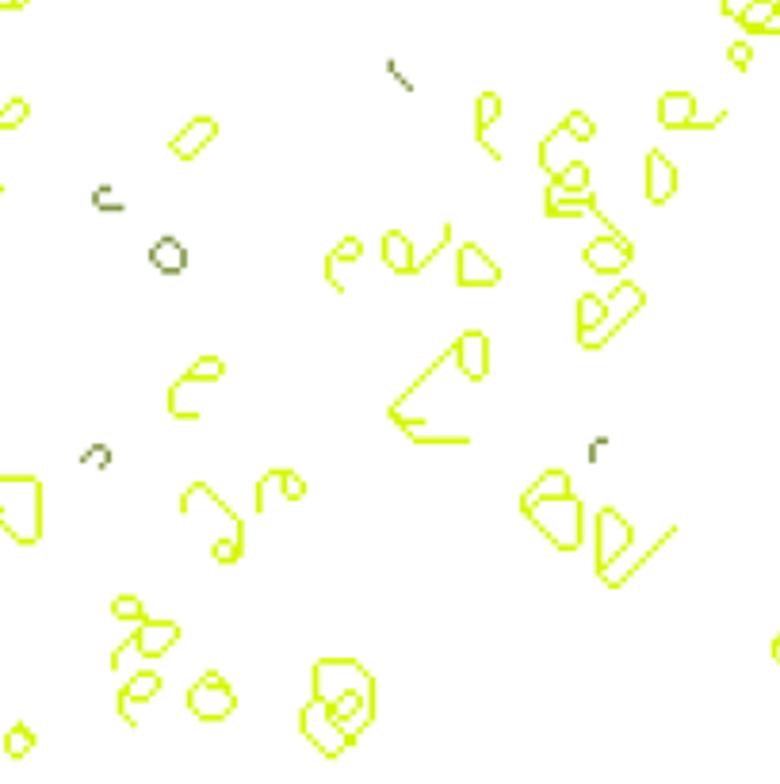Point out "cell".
<instances>
[{"mask_svg":"<svg viewBox=\"0 0 780 784\" xmlns=\"http://www.w3.org/2000/svg\"><path fill=\"white\" fill-rule=\"evenodd\" d=\"M0 528L23 547L43 540V482L35 475H0Z\"/></svg>","mask_w":780,"mask_h":784,"instance_id":"cell-1","label":"cell"},{"mask_svg":"<svg viewBox=\"0 0 780 784\" xmlns=\"http://www.w3.org/2000/svg\"><path fill=\"white\" fill-rule=\"evenodd\" d=\"M524 517L540 528L543 536L559 551H578L582 547V501L574 494H559V498H540L524 509Z\"/></svg>","mask_w":780,"mask_h":784,"instance_id":"cell-2","label":"cell"},{"mask_svg":"<svg viewBox=\"0 0 780 784\" xmlns=\"http://www.w3.org/2000/svg\"><path fill=\"white\" fill-rule=\"evenodd\" d=\"M643 303H647V295H643V287L639 284H620L612 295L605 299V318L597 322L593 329H585V333H578V341H582V349L597 352L605 349L608 341H612V333L628 322L631 314H639L643 310Z\"/></svg>","mask_w":780,"mask_h":784,"instance_id":"cell-3","label":"cell"},{"mask_svg":"<svg viewBox=\"0 0 780 784\" xmlns=\"http://www.w3.org/2000/svg\"><path fill=\"white\" fill-rule=\"evenodd\" d=\"M348 689L364 693L375 704V677L360 662H352V658H325V662L314 666V697L333 700L337 693H348Z\"/></svg>","mask_w":780,"mask_h":784,"instance_id":"cell-4","label":"cell"},{"mask_svg":"<svg viewBox=\"0 0 780 784\" xmlns=\"http://www.w3.org/2000/svg\"><path fill=\"white\" fill-rule=\"evenodd\" d=\"M234 708H238V697H234L230 681L218 674V670H207L192 685V693H188V712L195 719H203V723H218V719L230 716Z\"/></svg>","mask_w":780,"mask_h":784,"instance_id":"cell-5","label":"cell"},{"mask_svg":"<svg viewBox=\"0 0 780 784\" xmlns=\"http://www.w3.org/2000/svg\"><path fill=\"white\" fill-rule=\"evenodd\" d=\"M299 727H303V735L322 750L325 758H341L348 746H352V739L329 716V700L322 697L306 700L303 712H299Z\"/></svg>","mask_w":780,"mask_h":784,"instance_id":"cell-6","label":"cell"},{"mask_svg":"<svg viewBox=\"0 0 780 784\" xmlns=\"http://www.w3.org/2000/svg\"><path fill=\"white\" fill-rule=\"evenodd\" d=\"M631 540H635L631 524L624 521L616 509H601V513H597V574H601L612 559H620L624 551H631Z\"/></svg>","mask_w":780,"mask_h":784,"instance_id":"cell-7","label":"cell"},{"mask_svg":"<svg viewBox=\"0 0 780 784\" xmlns=\"http://www.w3.org/2000/svg\"><path fill=\"white\" fill-rule=\"evenodd\" d=\"M547 218H582V215H589V218H597L601 226H605V234H616V226L608 222L601 211H597V196L585 188V192H559L555 184L547 188Z\"/></svg>","mask_w":780,"mask_h":784,"instance_id":"cell-8","label":"cell"},{"mask_svg":"<svg viewBox=\"0 0 780 784\" xmlns=\"http://www.w3.org/2000/svg\"><path fill=\"white\" fill-rule=\"evenodd\" d=\"M585 264L593 268V272H624L631 264V257H635V249H631V241L616 230V234H605V238L589 241L585 245Z\"/></svg>","mask_w":780,"mask_h":784,"instance_id":"cell-9","label":"cell"},{"mask_svg":"<svg viewBox=\"0 0 780 784\" xmlns=\"http://www.w3.org/2000/svg\"><path fill=\"white\" fill-rule=\"evenodd\" d=\"M455 364L459 371L471 379V383H482L486 375H490V337L482 333V329H467L459 341H455Z\"/></svg>","mask_w":780,"mask_h":784,"instance_id":"cell-10","label":"cell"},{"mask_svg":"<svg viewBox=\"0 0 780 784\" xmlns=\"http://www.w3.org/2000/svg\"><path fill=\"white\" fill-rule=\"evenodd\" d=\"M501 280V268L478 245H463L459 249V268H455V284L459 287H494Z\"/></svg>","mask_w":780,"mask_h":784,"instance_id":"cell-11","label":"cell"},{"mask_svg":"<svg viewBox=\"0 0 780 784\" xmlns=\"http://www.w3.org/2000/svg\"><path fill=\"white\" fill-rule=\"evenodd\" d=\"M677 184H681L677 165H673L662 150H650L647 153V199L650 203H654V207L670 203V199L677 196Z\"/></svg>","mask_w":780,"mask_h":784,"instance_id":"cell-12","label":"cell"},{"mask_svg":"<svg viewBox=\"0 0 780 784\" xmlns=\"http://www.w3.org/2000/svg\"><path fill=\"white\" fill-rule=\"evenodd\" d=\"M215 138H218L215 119H211V115H195L192 123L173 138V153L180 157V161H192V157H199V153L207 150Z\"/></svg>","mask_w":780,"mask_h":784,"instance_id":"cell-13","label":"cell"},{"mask_svg":"<svg viewBox=\"0 0 780 784\" xmlns=\"http://www.w3.org/2000/svg\"><path fill=\"white\" fill-rule=\"evenodd\" d=\"M176 639H180V624H173V620H142V628L134 632L142 658H161Z\"/></svg>","mask_w":780,"mask_h":784,"instance_id":"cell-14","label":"cell"},{"mask_svg":"<svg viewBox=\"0 0 780 784\" xmlns=\"http://www.w3.org/2000/svg\"><path fill=\"white\" fill-rule=\"evenodd\" d=\"M693 115H696L693 92H666V96L658 100V123H662L666 131H689Z\"/></svg>","mask_w":780,"mask_h":784,"instance_id":"cell-15","label":"cell"},{"mask_svg":"<svg viewBox=\"0 0 780 784\" xmlns=\"http://www.w3.org/2000/svg\"><path fill=\"white\" fill-rule=\"evenodd\" d=\"M157 693H161V674H157V670H138V674L123 685V693H119V712H123V719H130V704L153 700ZM130 723H134V719H130Z\"/></svg>","mask_w":780,"mask_h":784,"instance_id":"cell-16","label":"cell"},{"mask_svg":"<svg viewBox=\"0 0 780 784\" xmlns=\"http://www.w3.org/2000/svg\"><path fill=\"white\" fill-rule=\"evenodd\" d=\"M383 264H387L390 272H398V276H410V272L421 268V264L413 261V245L402 230H387L383 234Z\"/></svg>","mask_w":780,"mask_h":784,"instance_id":"cell-17","label":"cell"},{"mask_svg":"<svg viewBox=\"0 0 780 784\" xmlns=\"http://www.w3.org/2000/svg\"><path fill=\"white\" fill-rule=\"evenodd\" d=\"M559 494H570V475L566 471H543L540 479L532 482L524 494H520V513L540 498H559Z\"/></svg>","mask_w":780,"mask_h":784,"instance_id":"cell-18","label":"cell"},{"mask_svg":"<svg viewBox=\"0 0 780 784\" xmlns=\"http://www.w3.org/2000/svg\"><path fill=\"white\" fill-rule=\"evenodd\" d=\"M475 108H478V142H486L490 123H494V119H501V96H498V92H482ZM486 150H490V157H498V161H501V153L494 150L490 142H486Z\"/></svg>","mask_w":780,"mask_h":784,"instance_id":"cell-19","label":"cell"},{"mask_svg":"<svg viewBox=\"0 0 780 784\" xmlns=\"http://www.w3.org/2000/svg\"><path fill=\"white\" fill-rule=\"evenodd\" d=\"M35 742L39 739H35V731H31L27 723H12L8 735H4V754H8L12 762H23V758L35 750Z\"/></svg>","mask_w":780,"mask_h":784,"instance_id":"cell-20","label":"cell"},{"mask_svg":"<svg viewBox=\"0 0 780 784\" xmlns=\"http://www.w3.org/2000/svg\"><path fill=\"white\" fill-rule=\"evenodd\" d=\"M551 184H555L559 192H585V188H589V165H585V161H570V165H563V169L551 173Z\"/></svg>","mask_w":780,"mask_h":784,"instance_id":"cell-21","label":"cell"},{"mask_svg":"<svg viewBox=\"0 0 780 784\" xmlns=\"http://www.w3.org/2000/svg\"><path fill=\"white\" fill-rule=\"evenodd\" d=\"M150 261L161 268V272H184V264H188V253H184V245L173 238H165L161 245H153Z\"/></svg>","mask_w":780,"mask_h":784,"instance_id":"cell-22","label":"cell"},{"mask_svg":"<svg viewBox=\"0 0 780 784\" xmlns=\"http://www.w3.org/2000/svg\"><path fill=\"white\" fill-rule=\"evenodd\" d=\"M780 12V0H754V4H746L742 12H738V20L735 23H742L750 35H758L761 31V23L765 20H773Z\"/></svg>","mask_w":780,"mask_h":784,"instance_id":"cell-23","label":"cell"},{"mask_svg":"<svg viewBox=\"0 0 780 784\" xmlns=\"http://www.w3.org/2000/svg\"><path fill=\"white\" fill-rule=\"evenodd\" d=\"M222 375H226L222 356H203V360H195L192 368L184 371V379H188V383H218Z\"/></svg>","mask_w":780,"mask_h":784,"instance_id":"cell-24","label":"cell"},{"mask_svg":"<svg viewBox=\"0 0 780 784\" xmlns=\"http://www.w3.org/2000/svg\"><path fill=\"white\" fill-rule=\"evenodd\" d=\"M601 318H605V299H601V295H593V291L582 295V299H578V333L593 329Z\"/></svg>","mask_w":780,"mask_h":784,"instance_id":"cell-25","label":"cell"},{"mask_svg":"<svg viewBox=\"0 0 780 784\" xmlns=\"http://www.w3.org/2000/svg\"><path fill=\"white\" fill-rule=\"evenodd\" d=\"M563 127L574 142H593L597 138V123L589 119V111H566Z\"/></svg>","mask_w":780,"mask_h":784,"instance_id":"cell-26","label":"cell"},{"mask_svg":"<svg viewBox=\"0 0 780 784\" xmlns=\"http://www.w3.org/2000/svg\"><path fill=\"white\" fill-rule=\"evenodd\" d=\"M27 115H31V104L27 100H8L4 108H0V131H16L20 123H27Z\"/></svg>","mask_w":780,"mask_h":784,"instance_id":"cell-27","label":"cell"},{"mask_svg":"<svg viewBox=\"0 0 780 784\" xmlns=\"http://www.w3.org/2000/svg\"><path fill=\"white\" fill-rule=\"evenodd\" d=\"M111 612H115L119 620H134V624H142V620H146V609H142V601H138L134 593H119V597H115V605H111Z\"/></svg>","mask_w":780,"mask_h":784,"instance_id":"cell-28","label":"cell"},{"mask_svg":"<svg viewBox=\"0 0 780 784\" xmlns=\"http://www.w3.org/2000/svg\"><path fill=\"white\" fill-rule=\"evenodd\" d=\"M241 540H245V532H234V536L218 540V544H215V559H218V563H238V559H241Z\"/></svg>","mask_w":780,"mask_h":784,"instance_id":"cell-29","label":"cell"},{"mask_svg":"<svg viewBox=\"0 0 780 784\" xmlns=\"http://www.w3.org/2000/svg\"><path fill=\"white\" fill-rule=\"evenodd\" d=\"M280 494L287 501H299L306 494V482L303 475H295V471H280Z\"/></svg>","mask_w":780,"mask_h":784,"instance_id":"cell-30","label":"cell"},{"mask_svg":"<svg viewBox=\"0 0 780 784\" xmlns=\"http://www.w3.org/2000/svg\"><path fill=\"white\" fill-rule=\"evenodd\" d=\"M727 58H731V66L735 69H750V62H754V46L746 43V39H738V43L727 46Z\"/></svg>","mask_w":780,"mask_h":784,"instance_id":"cell-31","label":"cell"},{"mask_svg":"<svg viewBox=\"0 0 780 784\" xmlns=\"http://www.w3.org/2000/svg\"><path fill=\"white\" fill-rule=\"evenodd\" d=\"M360 253H364V241L360 238H345L337 249H333V257H337V261H360Z\"/></svg>","mask_w":780,"mask_h":784,"instance_id":"cell-32","label":"cell"},{"mask_svg":"<svg viewBox=\"0 0 780 784\" xmlns=\"http://www.w3.org/2000/svg\"><path fill=\"white\" fill-rule=\"evenodd\" d=\"M746 4H754V0H719V12H723L727 20H738V12H742Z\"/></svg>","mask_w":780,"mask_h":784,"instance_id":"cell-33","label":"cell"},{"mask_svg":"<svg viewBox=\"0 0 780 784\" xmlns=\"http://www.w3.org/2000/svg\"><path fill=\"white\" fill-rule=\"evenodd\" d=\"M758 35H780V12H777V16H773V20H765V23H761V31H758Z\"/></svg>","mask_w":780,"mask_h":784,"instance_id":"cell-34","label":"cell"},{"mask_svg":"<svg viewBox=\"0 0 780 784\" xmlns=\"http://www.w3.org/2000/svg\"><path fill=\"white\" fill-rule=\"evenodd\" d=\"M27 8V0H0V12H20Z\"/></svg>","mask_w":780,"mask_h":784,"instance_id":"cell-35","label":"cell"},{"mask_svg":"<svg viewBox=\"0 0 780 784\" xmlns=\"http://www.w3.org/2000/svg\"><path fill=\"white\" fill-rule=\"evenodd\" d=\"M769 654H773V662H777V666H780V635H777V639H773V643H769Z\"/></svg>","mask_w":780,"mask_h":784,"instance_id":"cell-36","label":"cell"}]
</instances>
